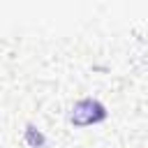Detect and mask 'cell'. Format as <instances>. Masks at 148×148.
<instances>
[{"instance_id":"1","label":"cell","mask_w":148,"mask_h":148,"mask_svg":"<svg viewBox=\"0 0 148 148\" xmlns=\"http://www.w3.org/2000/svg\"><path fill=\"white\" fill-rule=\"evenodd\" d=\"M104 116H106V111H104V106L99 102L81 99L72 111V123L74 125H92V123H99Z\"/></svg>"}]
</instances>
